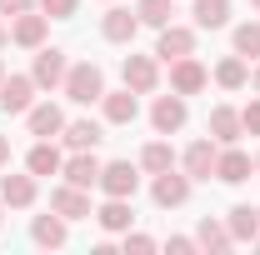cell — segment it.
Here are the masks:
<instances>
[{
	"label": "cell",
	"mask_w": 260,
	"mask_h": 255,
	"mask_svg": "<svg viewBox=\"0 0 260 255\" xmlns=\"http://www.w3.org/2000/svg\"><path fill=\"white\" fill-rule=\"evenodd\" d=\"M65 100H75V105H100V95H105V70H100L95 60H75L70 70H65Z\"/></svg>",
	"instance_id": "1"
},
{
	"label": "cell",
	"mask_w": 260,
	"mask_h": 255,
	"mask_svg": "<svg viewBox=\"0 0 260 255\" xmlns=\"http://www.w3.org/2000/svg\"><path fill=\"white\" fill-rule=\"evenodd\" d=\"M190 190H195V180L175 165V170H160V175H150V200L160 205V210H180L185 200H190Z\"/></svg>",
	"instance_id": "2"
},
{
	"label": "cell",
	"mask_w": 260,
	"mask_h": 255,
	"mask_svg": "<svg viewBox=\"0 0 260 255\" xmlns=\"http://www.w3.org/2000/svg\"><path fill=\"white\" fill-rule=\"evenodd\" d=\"M185 120H190V105H185V95H155L150 100V130L155 135H180L185 130Z\"/></svg>",
	"instance_id": "3"
},
{
	"label": "cell",
	"mask_w": 260,
	"mask_h": 255,
	"mask_svg": "<svg viewBox=\"0 0 260 255\" xmlns=\"http://www.w3.org/2000/svg\"><path fill=\"white\" fill-rule=\"evenodd\" d=\"M120 80H125L135 95H155L160 90V60H155V50L150 55H125L120 60Z\"/></svg>",
	"instance_id": "4"
},
{
	"label": "cell",
	"mask_w": 260,
	"mask_h": 255,
	"mask_svg": "<svg viewBox=\"0 0 260 255\" xmlns=\"http://www.w3.org/2000/svg\"><path fill=\"white\" fill-rule=\"evenodd\" d=\"M210 85V65L200 60V55H180V60H170V90L175 95H200Z\"/></svg>",
	"instance_id": "5"
},
{
	"label": "cell",
	"mask_w": 260,
	"mask_h": 255,
	"mask_svg": "<svg viewBox=\"0 0 260 255\" xmlns=\"http://www.w3.org/2000/svg\"><path fill=\"white\" fill-rule=\"evenodd\" d=\"M65 70H70V55H65L60 45H40V50H35V65H30V80L40 90H60Z\"/></svg>",
	"instance_id": "6"
},
{
	"label": "cell",
	"mask_w": 260,
	"mask_h": 255,
	"mask_svg": "<svg viewBox=\"0 0 260 255\" xmlns=\"http://www.w3.org/2000/svg\"><path fill=\"white\" fill-rule=\"evenodd\" d=\"M95 190L100 195H125V200H135V190H140V165H130V160H105V165H100Z\"/></svg>",
	"instance_id": "7"
},
{
	"label": "cell",
	"mask_w": 260,
	"mask_h": 255,
	"mask_svg": "<svg viewBox=\"0 0 260 255\" xmlns=\"http://www.w3.org/2000/svg\"><path fill=\"white\" fill-rule=\"evenodd\" d=\"M195 25H175V20H170V25H160V30H155V60L160 65H170V60H180V55H195Z\"/></svg>",
	"instance_id": "8"
},
{
	"label": "cell",
	"mask_w": 260,
	"mask_h": 255,
	"mask_svg": "<svg viewBox=\"0 0 260 255\" xmlns=\"http://www.w3.org/2000/svg\"><path fill=\"white\" fill-rule=\"evenodd\" d=\"M250 175H255V155L240 150V140H235V145H220V155H215V180H220V185H245Z\"/></svg>",
	"instance_id": "9"
},
{
	"label": "cell",
	"mask_w": 260,
	"mask_h": 255,
	"mask_svg": "<svg viewBox=\"0 0 260 255\" xmlns=\"http://www.w3.org/2000/svg\"><path fill=\"white\" fill-rule=\"evenodd\" d=\"M215 155H220V145H215L210 135H200V140H190V145L180 150V170H185L190 180H210V175H215Z\"/></svg>",
	"instance_id": "10"
},
{
	"label": "cell",
	"mask_w": 260,
	"mask_h": 255,
	"mask_svg": "<svg viewBox=\"0 0 260 255\" xmlns=\"http://www.w3.org/2000/svg\"><path fill=\"white\" fill-rule=\"evenodd\" d=\"M45 35H50V15L45 10H25V15L10 20V45H20V50H40Z\"/></svg>",
	"instance_id": "11"
},
{
	"label": "cell",
	"mask_w": 260,
	"mask_h": 255,
	"mask_svg": "<svg viewBox=\"0 0 260 255\" xmlns=\"http://www.w3.org/2000/svg\"><path fill=\"white\" fill-rule=\"evenodd\" d=\"M25 130H30L35 140H60V130H65V110L55 105V100H35L30 110H25Z\"/></svg>",
	"instance_id": "12"
},
{
	"label": "cell",
	"mask_w": 260,
	"mask_h": 255,
	"mask_svg": "<svg viewBox=\"0 0 260 255\" xmlns=\"http://www.w3.org/2000/svg\"><path fill=\"white\" fill-rule=\"evenodd\" d=\"M35 95H40V85H35L30 75H5L0 80V110L5 115H25L35 105Z\"/></svg>",
	"instance_id": "13"
},
{
	"label": "cell",
	"mask_w": 260,
	"mask_h": 255,
	"mask_svg": "<svg viewBox=\"0 0 260 255\" xmlns=\"http://www.w3.org/2000/svg\"><path fill=\"white\" fill-rule=\"evenodd\" d=\"M0 200H5V210H30L35 200H40V175H0Z\"/></svg>",
	"instance_id": "14"
},
{
	"label": "cell",
	"mask_w": 260,
	"mask_h": 255,
	"mask_svg": "<svg viewBox=\"0 0 260 255\" xmlns=\"http://www.w3.org/2000/svg\"><path fill=\"white\" fill-rule=\"evenodd\" d=\"M50 210H60L65 220H90V215H95L90 190H80V185H70V180H60V185L50 190Z\"/></svg>",
	"instance_id": "15"
},
{
	"label": "cell",
	"mask_w": 260,
	"mask_h": 255,
	"mask_svg": "<svg viewBox=\"0 0 260 255\" xmlns=\"http://www.w3.org/2000/svg\"><path fill=\"white\" fill-rule=\"evenodd\" d=\"M135 115H140V95H135L130 85L100 95V120H105V125H135Z\"/></svg>",
	"instance_id": "16"
},
{
	"label": "cell",
	"mask_w": 260,
	"mask_h": 255,
	"mask_svg": "<svg viewBox=\"0 0 260 255\" xmlns=\"http://www.w3.org/2000/svg\"><path fill=\"white\" fill-rule=\"evenodd\" d=\"M205 135H210L215 145H235V140L245 135L240 110H235V105H210V115H205Z\"/></svg>",
	"instance_id": "17"
},
{
	"label": "cell",
	"mask_w": 260,
	"mask_h": 255,
	"mask_svg": "<svg viewBox=\"0 0 260 255\" xmlns=\"http://www.w3.org/2000/svg\"><path fill=\"white\" fill-rule=\"evenodd\" d=\"M95 225L105 230V235H125L130 225H135V205H130L125 195H105L95 205Z\"/></svg>",
	"instance_id": "18"
},
{
	"label": "cell",
	"mask_w": 260,
	"mask_h": 255,
	"mask_svg": "<svg viewBox=\"0 0 260 255\" xmlns=\"http://www.w3.org/2000/svg\"><path fill=\"white\" fill-rule=\"evenodd\" d=\"M30 240L40 245V250H65V245H70V220H65L60 210L35 215V220H30Z\"/></svg>",
	"instance_id": "19"
},
{
	"label": "cell",
	"mask_w": 260,
	"mask_h": 255,
	"mask_svg": "<svg viewBox=\"0 0 260 255\" xmlns=\"http://www.w3.org/2000/svg\"><path fill=\"white\" fill-rule=\"evenodd\" d=\"M100 35H105L110 45H130V40L140 35V15L125 10V5H110V10L100 15Z\"/></svg>",
	"instance_id": "20"
},
{
	"label": "cell",
	"mask_w": 260,
	"mask_h": 255,
	"mask_svg": "<svg viewBox=\"0 0 260 255\" xmlns=\"http://www.w3.org/2000/svg\"><path fill=\"white\" fill-rule=\"evenodd\" d=\"M100 165H105V160H100L95 150H70V155H65V165H60V175L70 180V185L90 190V185L100 180Z\"/></svg>",
	"instance_id": "21"
},
{
	"label": "cell",
	"mask_w": 260,
	"mask_h": 255,
	"mask_svg": "<svg viewBox=\"0 0 260 255\" xmlns=\"http://www.w3.org/2000/svg\"><path fill=\"white\" fill-rule=\"evenodd\" d=\"M140 175H160V170H175L180 155H175V145H170V135H155V140H145L140 145Z\"/></svg>",
	"instance_id": "22"
},
{
	"label": "cell",
	"mask_w": 260,
	"mask_h": 255,
	"mask_svg": "<svg viewBox=\"0 0 260 255\" xmlns=\"http://www.w3.org/2000/svg\"><path fill=\"white\" fill-rule=\"evenodd\" d=\"M60 140H65V150H95L100 140H105V120H90V115H80V120H65Z\"/></svg>",
	"instance_id": "23"
},
{
	"label": "cell",
	"mask_w": 260,
	"mask_h": 255,
	"mask_svg": "<svg viewBox=\"0 0 260 255\" xmlns=\"http://www.w3.org/2000/svg\"><path fill=\"white\" fill-rule=\"evenodd\" d=\"M210 80H215L220 90H245V85H250V60L230 50V55H220V60H215V70H210Z\"/></svg>",
	"instance_id": "24"
},
{
	"label": "cell",
	"mask_w": 260,
	"mask_h": 255,
	"mask_svg": "<svg viewBox=\"0 0 260 255\" xmlns=\"http://www.w3.org/2000/svg\"><path fill=\"white\" fill-rule=\"evenodd\" d=\"M225 225H230V235H235V245H255L260 240V205H230Z\"/></svg>",
	"instance_id": "25"
},
{
	"label": "cell",
	"mask_w": 260,
	"mask_h": 255,
	"mask_svg": "<svg viewBox=\"0 0 260 255\" xmlns=\"http://www.w3.org/2000/svg\"><path fill=\"white\" fill-rule=\"evenodd\" d=\"M60 165H65V150L55 140H35L30 155H25V170L30 175H60Z\"/></svg>",
	"instance_id": "26"
},
{
	"label": "cell",
	"mask_w": 260,
	"mask_h": 255,
	"mask_svg": "<svg viewBox=\"0 0 260 255\" xmlns=\"http://www.w3.org/2000/svg\"><path fill=\"white\" fill-rule=\"evenodd\" d=\"M195 30H225L230 25V0H190Z\"/></svg>",
	"instance_id": "27"
},
{
	"label": "cell",
	"mask_w": 260,
	"mask_h": 255,
	"mask_svg": "<svg viewBox=\"0 0 260 255\" xmlns=\"http://www.w3.org/2000/svg\"><path fill=\"white\" fill-rule=\"evenodd\" d=\"M195 245H200V250H230V245H235V235H230V225L225 220H210V215H205V220L195 225Z\"/></svg>",
	"instance_id": "28"
},
{
	"label": "cell",
	"mask_w": 260,
	"mask_h": 255,
	"mask_svg": "<svg viewBox=\"0 0 260 255\" xmlns=\"http://www.w3.org/2000/svg\"><path fill=\"white\" fill-rule=\"evenodd\" d=\"M230 45H235V55L260 60V20H240V25L230 30Z\"/></svg>",
	"instance_id": "29"
},
{
	"label": "cell",
	"mask_w": 260,
	"mask_h": 255,
	"mask_svg": "<svg viewBox=\"0 0 260 255\" xmlns=\"http://www.w3.org/2000/svg\"><path fill=\"white\" fill-rule=\"evenodd\" d=\"M135 15H140V25L160 30V25H170V15H175V0H135Z\"/></svg>",
	"instance_id": "30"
},
{
	"label": "cell",
	"mask_w": 260,
	"mask_h": 255,
	"mask_svg": "<svg viewBox=\"0 0 260 255\" xmlns=\"http://www.w3.org/2000/svg\"><path fill=\"white\" fill-rule=\"evenodd\" d=\"M120 245H125V255L135 250V255H150L155 250V245H160V240H155V235H145V230H135V225H130L125 235H120Z\"/></svg>",
	"instance_id": "31"
},
{
	"label": "cell",
	"mask_w": 260,
	"mask_h": 255,
	"mask_svg": "<svg viewBox=\"0 0 260 255\" xmlns=\"http://www.w3.org/2000/svg\"><path fill=\"white\" fill-rule=\"evenodd\" d=\"M35 10H45L50 20H75V10H80V0H35Z\"/></svg>",
	"instance_id": "32"
},
{
	"label": "cell",
	"mask_w": 260,
	"mask_h": 255,
	"mask_svg": "<svg viewBox=\"0 0 260 255\" xmlns=\"http://www.w3.org/2000/svg\"><path fill=\"white\" fill-rule=\"evenodd\" d=\"M240 120H245V135H260V95H250V105L240 110Z\"/></svg>",
	"instance_id": "33"
},
{
	"label": "cell",
	"mask_w": 260,
	"mask_h": 255,
	"mask_svg": "<svg viewBox=\"0 0 260 255\" xmlns=\"http://www.w3.org/2000/svg\"><path fill=\"white\" fill-rule=\"evenodd\" d=\"M165 250H175V255H190V250H200V245H195V235H170V240H165Z\"/></svg>",
	"instance_id": "34"
},
{
	"label": "cell",
	"mask_w": 260,
	"mask_h": 255,
	"mask_svg": "<svg viewBox=\"0 0 260 255\" xmlns=\"http://www.w3.org/2000/svg\"><path fill=\"white\" fill-rule=\"evenodd\" d=\"M25 10H35V0H0V15H10V20L25 15Z\"/></svg>",
	"instance_id": "35"
},
{
	"label": "cell",
	"mask_w": 260,
	"mask_h": 255,
	"mask_svg": "<svg viewBox=\"0 0 260 255\" xmlns=\"http://www.w3.org/2000/svg\"><path fill=\"white\" fill-rule=\"evenodd\" d=\"M10 165V135H0V170Z\"/></svg>",
	"instance_id": "36"
},
{
	"label": "cell",
	"mask_w": 260,
	"mask_h": 255,
	"mask_svg": "<svg viewBox=\"0 0 260 255\" xmlns=\"http://www.w3.org/2000/svg\"><path fill=\"white\" fill-rule=\"evenodd\" d=\"M250 85H255V95H260V60H250Z\"/></svg>",
	"instance_id": "37"
},
{
	"label": "cell",
	"mask_w": 260,
	"mask_h": 255,
	"mask_svg": "<svg viewBox=\"0 0 260 255\" xmlns=\"http://www.w3.org/2000/svg\"><path fill=\"white\" fill-rule=\"evenodd\" d=\"M5 45H10V25L0 20V50H5Z\"/></svg>",
	"instance_id": "38"
},
{
	"label": "cell",
	"mask_w": 260,
	"mask_h": 255,
	"mask_svg": "<svg viewBox=\"0 0 260 255\" xmlns=\"http://www.w3.org/2000/svg\"><path fill=\"white\" fill-rule=\"evenodd\" d=\"M255 175H260V150H255Z\"/></svg>",
	"instance_id": "39"
},
{
	"label": "cell",
	"mask_w": 260,
	"mask_h": 255,
	"mask_svg": "<svg viewBox=\"0 0 260 255\" xmlns=\"http://www.w3.org/2000/svg\"><path fill=\"white\" fill-rule=\"evenodd\" d=\"M0 220H5V200H0Z\"/></svg>",
	"instance_id": "40"
},
{
	"label": "cell",
	"mask_w": 260,
	"mask_h": 255,
	"mask_svg": "<svg viewBox=\"0 0 260 255\" xmlns=\"http://www.w3.org/2000/svg\"><path fill=\"white\" fill-rule=\"evenodd\" d=\"M0 80H5V60H0Z\"/></svg>",
	"instance_id": "41"
},
{
	"label": "cell",
	"mask_w": 260,
	"mask_h": 255,
	"mask_svg": "<svg viewBox=\"0 0 260 255\" xmlns=\"http://www.w3.org/2000/svg\"><path fill=\"white\" fill-rule=\"evenodd\" d=\"M250 5H255V10H260V0H250Z\"/></svg>",
	"instance_id": "42"
},
{
	"label": "cell",
	"mask_w": 260,
	"mask_h": 255,
	"mask_svg": "<svg viewBox=\"0 0 260 255\" xmlns=\"http://www.w3.org/2000/svg\"><path fill=\"white\" fill-rule=\"evenodd\" d=\"M255 245H260V240H255Z\"/></svg>",
	"instance_id": "43"
}]
</instances>
